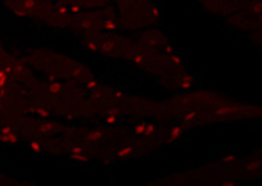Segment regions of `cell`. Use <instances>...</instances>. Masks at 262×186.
Segmentation results:
<instances>
[{"label":"cell","instance_id":"1","mask_svg":"<svg viewBox=\"0 0 262 186\" xmlns=\"http://www.w3.org/2000/svg\"><path fill=\"white\" fill-rule=\"evenodd\" d=\"M184 133H185V129H182V127H179V126H174V127H173V130L168 133V138H167V144H170V142H173L174 139L180 138V136H184Z\"/></svg>","mask_w":262,"mask_h":186},{"label":"cell","instance_id":"2","mask_svg":"<svg viewBox=\"0 0 262 186\" xmlns=\"http://www.w3.org/2000/svg\"><path fill=\"white\" fill-rule=\"evenodd\" d=\"M105 138V135L100 132V130H93V132H89L85 135V139L87 141H91V142H99V141H102Z\"/></svg>","mask_w":262,"mask_h":186},{"label":"cell","instance_id":"3","mask_svg":"<svg viewBox=\"0 0 262 186\" xmlns=\"http://www.w3.org/2000/svg\"><path fill=\"white\" fill-rule=\"evenodd\" d=\"M135 150H136V147H133V145H126V147H123V148H120V150L117 151V156H118L120 159H124V157H129Z\"/></svg>","mask_w":262,"mask_h":186},{"label":"cell","instance_id":"4","mask_svg":"<svg viewBox=\"0 0 262 186\" xmlns=\"http://www.w3.org/2000/svg\"><path fill=\"white\" fill-rule=\"evenodd\" d=\"M192 79L190 76H182L179 79V88L180 89H191L192 88Z\"/></svg>","mask_w":262,"mask_h":186},{"label":"cell","instance_id":"5","mask_svg":"<svg viewBox=\"0 0 262 186\" xmlns=\"http://www.w3.org/2000/svg\"><path fill=\"white\" fill-rule=\"evenodd\" d=\"M233 112H235V109H233V108L223 104V106H218V108H215L212 114H217V115H230V114H233Z\"/></svg>","mask_w":262,"mask_h":186},{"label":"cell","instance_id":"6","mask_svg":"<svg viewBox=\"0 0 262 186\" xmlns=\"http://www.w3.org/2000/svg\"><path fill=\"white\" fill-rule=\"evenodd\" d=\"M102 27H103L105 30H108V32H115V30L118 29V26H117V23H115V20H111V18L105 20V21L102 23Z\"/></svg>","mask_w":262,"mask_h":186},{"label":"cell","instance_id":"7","mask_svg":"<svg viewBox=\"0 0 262 186\" xmlns=\"http://www.w3.org/2000/svg\"><path fill=\"white\" fill-rule=\"evenodd\" d=\"M85 88H87L88 91H99V89H100V83H99V80H96V79H87Z\"/></svg>","mask_w":262,"mask_h":186},{"label":"cell","instance_id":"8","mask_svg":"<svg viewBox=\"0 0 262 186\" xmlns=\"http://www.w3.org/2000/svg\"><path fill=\"white\" fill-rule=\"evenodd\" d=\"M168 62H170L173 67H184V59H182L177 53L171 55V56H168Z\"/></svg>","mask_w":262,"mask_h":186},{"label":"cell","instance_id":"9","mask_svg":"<svg viewBox=\"0 0 262 186\" xmlns=\"http://www.w3.org/2000/svg\"><path fill=\"white\" fill-rule=\"evenodd\" d=\"M199 117V112L197 110H186V114H184V120L191 123V121H195Z\"/></svg>","mask_w":262,"mask_h":186},{"label":"cell","instance_id":"10","mask_svg":"<svg viewBox=\"0 0 262 186\" xmlns=\"http://www.w3.org/2000/svg\"><path fill=\"white\" fill-rule=\"evenodd\" d=\"M62 85L61 83H58V82H53V83H50V86H49V91L52 94H59V93H62Z\"/></svg>","mask_w":262,"mask_h":186},{"label":"cell","instance_id":"11","mask_svg":"<svg viewBox=\"0 0 262 186\" xmlns=\"http://www.w3.org/2000/svg\"><path fill=\"white\" fill-rule=\"evenodd\" d=\"M155 130H156V127H155V124H146V129H144V133H142V136H152L153 133H155Z\"/></svg>","mask_w":262,"mask_h":186},{"label":"cell","instance_id":"12","mask_svg":"<svg viewBox=\"0 0 262 186\" xmlns=\"http://www.w3.org/2000/svg\"><path fill=\"white\" fill-rule=\"evenodd\" d=\"M144 129H146V123H138V124L135 126V129H133V133L136 136H141L144 133Z\"/></svg>","mask_w":262,"mask_h":186},{"label":"cell","instance_id":"13","mask_svg":"<svg viewBox=\"0 0 262 186\" xmlns=\"http://www.w3.org/2000/svg\"><path fill=\"white\" fill-rule=\"evenodd\" d=\"M164 51H165V55H167V56H171V55H174V53H176L174 47H173V44H171L170 41H167V42H165V47H164Z\"/></svg>","mask_w":262,"mask_h":186},{"label":"cell","instance_id":"14","mask_svg":"<svg viewBox=\"0 0 262 186\" xmlns=\"http://www.w3.org/2000/svg\"><path fill=\"white\" fill-rule=\"evenodd\" d=\"M68 151L71 153V156H76V154L83 153V147H80V145H71L70 148H68Z\"/></svg>","mask_w":262,"mask_h":186},{"label":"cell","instance_id":"15","mask_svg":"<svg viewBox=\"0 0 262 186\" xmlns=\"http://www.w3.org/2000/svg\"><path fill=\"white\" fill-rule=\"evenodd\" d=\"M117 114H108V117H106V124H117Z\"/></svg>","mask_w":262,"mask_h":186},{"label":"cell","instance_id":"16","mask_svg":"<svg viewBox=\"0 0 262 186\" xmlns=\"http://www.w3.org/2000/svg\"><path fill=\"white\" fill-rule=\"evenodd\" d=\"M221 161L224 162V163H227V165H230V163H235L236 156H233V154H229V156H224Z\"/></svg>","mask_w":262,"mask_h":186},{"label":"cell","instance_id":"17","mask_svg":"<svg viewBox=\"0 0 262 186\" xmlns=\"http://www.w3.org/2000/svg\"><path fill=\"white\" fill-rule=\"evenodd\" d=\"M126 97V94L123 93V91H120V89H117L115 93H114V97H112V100H123Z\"/></svg>","mask_w":262,"mask_h":186},{"label":"cell","instance_id":"18","mask_svg":"<svg viewBox=\"0 0 262 186\" xmlns=\"http://www.w3.org/2000/svg\"><path fill=\"white\" fill-rule=\"evenodd\" d=\"M150 15L155 17V18H161V9L158 8V6H153L152 11H150Z\"/></svg>","mask_w":262,"mask_h":186},{"label":"cell","instance_id":"19","mask_svg":"<svg viewBox=\"0 0 262 186\" xmlns=\"http://www.w3.org/2000/svg\"><path fill=\"white\" fill-rule=\"evenodd\" d=\"M30 148H32V151H35V153H41V151H43L41 145L38 144V142H32V144H30Z\"/></svg>","mask_w":262,"mask_h":186},{"label":"cell","instance_id":"20","mask_svg":"<svg viewBox=\"0 0 262 186\" xmlns=\"http://www.w3.org/2000/svg\"><path fill=\"white\" fill-rule=\"evenodd\" d=\"M38 114H40V115H41L43 118H47V117L50 115V114H49V112H47L45 109H38Z\"/></svg>","mask_w":262,"mask_h":186},{"label":"cell","instance_id":"21","mask_svg":"<svg viewBox=\"0 0 262 186\" xmlns=\"http://www.w3.org/2000/svg\"><path fill=\"white\" fill-rule=\"evenodd\" d=\"M70 11L71 12H74V14H79V12H80V8H79V5H73V6L70 8Z\"/></svg>","mask_w":262,"mask_h":186},{"label":"cell","instance_id":"22","mask_svg":"<svg viewBox=\"0 0 262 186\" xmlns=\"http://www.w3.org/2000/svg\"><path fill=\"white\" fill-rule=\"evenodd\" d=\"M221 185H223V186H232V185H235V183H233V182H229V180H226V182H223Z\"/></svg>","mask_w":262,"mask_h":186},{"label":"cell","instance_id":"23","mask_svg":"<svg viewBox=\"0 0 262 186\" xmlns=\"http://www.w3.org/2000/svg\"><path fill=\"white\" fill-rule=\"evenodd\" d=\"M256 2H261V0H256Z\"/></svg>","mask_w":262,"mask_h":186},{"label":"cell","instance_id":"24","mask_svg":"<svg viewBox=\"0 0 262 186\" xmlns=\"http://www.w3.org/2000/svg\"><path fill=\"white\" fill-rule=\"evenodd\" d=\"M102 2H106V0H102Z\"/></svg>","mask_w":262,"mask_h":186}]
</instances>
